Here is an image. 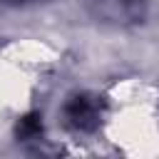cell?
<instances>
[{"label":"cell","mask_w":159,"mask_h":159,"mask_svg":"<svg viewBox=\"0 0 159 159\" xmlns=\"http://www.w3.org/2000/svg\"><path fill=\"white\" fill-rule=\"evenodd\" d=\"M104 117V102L97 94H75L65 104V122L75 132H94L102 124Z\"/></svg>","instance_id":"cell-2"},{"label":"cell","mask_w":159,"mask_h":159,"mask_svg":"<svg viewBox=\"0 0 159 159\" xmlns=\"http://www.w3.org/2000/svg\"><path fill=\"white\" fill-rule=\"evenodd\" d=\"M7 5H25V2H35V0H2Z\"/></svg>","instance_id":"cell-4"},{"label":"cell","mask_w":159,"mask_h":159,"mask_svg":"<svg viewBox=\"0 0 159 159\" xmlns=\"http://www.w3.org/2000/svg\"><path fill=\"white\" fill-rule=\"evenodd\" d=\"M82 7L92 20L114 27L142 25L149 15L147 0H82Z\"/></svg>","instance_id":"cell-1"},{"label":"cell","mask_w":159,"mask_h":159,"mask_svg":"<svg viewBox=\"0 0 159 159\" xmlns=\"http://www.w3.org/2000/svg\"><path fill=\"white\" fill-rule=\"evenodd\" d=\"M15 134H17V139H22V142H32V139H40V134H42V117L40 114H25L20 122H17V127H15Z\"/></svg>","instance_id":"cell-3"}]
</instances>
